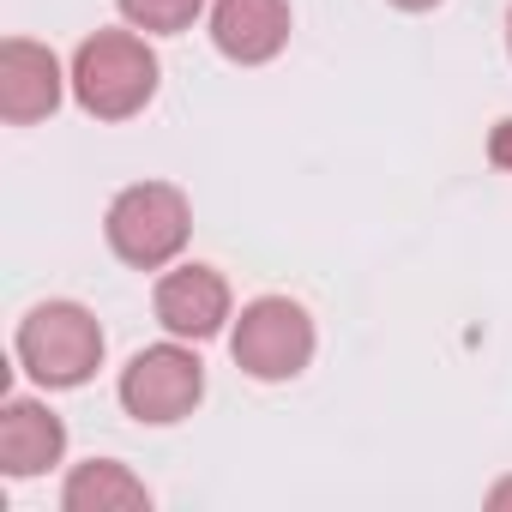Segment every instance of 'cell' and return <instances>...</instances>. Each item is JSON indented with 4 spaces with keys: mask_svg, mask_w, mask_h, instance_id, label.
<instances>
[{
    "mask_svg": "<svg viewBox=\"0 0 512 512\" xmlns=\"http://www.w3.org/2000/svg\"><path fill=\"white\" fill-rule=\"evenodd\" d=\"M67 79H61V61L55 49L31 43V37H7L0 43V115L13 127H31L43 115H55Z\"/></svg>",
    "mask_w": 512,
    "mask_h": 512,
    "instance_id": "6",
    "label": "cell"
},
{
    "mask_svg": "<svg viewBox=\"0 0 512 512\" xmlns=\"http://www.w3.org/2000/svg\"><path fill=\"white\" fill-rule=\"evenodd\" d=\"M151 302H157L163 332L169 338H193V344L217 338L223 320H229V284H223L217 266H175V272H163Z\"/></svg>",
    "mask_w": 512,
    "mask_h": 512,
    "instance_id": "8",
    "label": "cell"
},
{
    "mask_svg": "<svg viewBox=\"0 0 512 512\" xmlns=\"http://www.w3.org/2000/svg\"><path fill=\"white\" fill-rule=\"evenodd\" d=\"M115 7H121V19H127L133 31L175 37V31H187V25L205 13V0H115Z\"/></svg>",
    "mask_w": 512,
    "mask_h": 512,
    "instance_id": "11",
    "label": "cell"
},
{
    "mask_svg": "<svg viewBox=\"0 0 512 512\" xmlns=\"http://www.w3.org/2000/svg\"><path fill=\"white\" fill-rule=\"evenodd\" d=\"M61 506L67 512H145L151 506V488L127 464H115V458H91V464H79L67 476Z\"/></svg>",
    "mask_w": 512,
    "mask_h": 512,
    "instance_id": "10",
    "label": "cell"
},
{
    "mask_svg": "<svg viewBox=\"0 0 512 512\" xmlns=\"http://www.w3.org/2000/svg\"><path fill=\"white\" fill-rule=\"evenodd\" d=\"M103 362V326L91 308L79 302H43L19 320V368L61 392V386H85Z\"/></svg>",
    "mask_w": 512,
    "mask_h": 512,
    "instance_id": "2",
    "label": "cell"
},
{
    "mask_svg": "<svg viewBox=\"0 0 512 512\" xmlns=\"http://www.w3.org/2000/svg\"><path fill=\"white\" fill-rule=\"evenodd\" d=\"M488 506H494V512H506V506H512V476H506V482H494V488H488Z\"/></svg>",
    "mask_w": 512,
    "mask_h": 512,
    "instance_id": "13",
    "label": "cell"
},
{
    "mask_svg": "<svg viewBox=\"0 0 512 512\" xmlns=\"http://www.w3.org/2000/svg\"><path fill=\"white\" fill-rule=\"evenodd\" d=\"M187 229H193V211H187V193L169 187V181H139V187H121L109 217H103V235L115 247V260L139 266V272H157L169 266L175 253L187 247Z\"/></svg>",
    "mask_w": 512,
    "mask_h": 512,
    "instance_id": "3",
    "label": "cell"
},
{
    "mask_svg": "<svg viewBox=\"0 0 512 512\" xmlns=\"http://www.w3.org/2000/svg\"><path fill=\"white\" fill-rule=\"evenodd\" d=\"M488 157H494L500 169H512V121H500V127H494V139H488Z\"/></svg>",
    "mask_w": 512,
    "mask_h": 512,
    "instance_id": "12",
    "label": "cell"
},
{
    "mask_svg": "<svg viewBox=\"0 0 512 512\" xmlns=\"http://www.w3.org/2000/svg\"><path fill=\"white\" fill-rule=\"evenodd\" d=\"M67 452V422L37 398L0 404V470L7 476H43Z\"/></svg>",
    "mask_w": 512,
    "mask_h": 512,
    "instance_id": "9",
    "label": "cell"
},
{
    "mask_svg": "<svg viewBox=\"0 0 512 512\" xmlns=\"http://www.w3.org/2000/svg\"><path fill=\"white\" fill-rule=\"evenodd\" d=\"M392 7H404V13H428V7H440V0H392Z\"/></svg>",
    "mask_w": 512,
    "mask_h": 512,
    "instance_id": "14",
    "label": "cell"
},
{
    "mask_svg": "<svg viewBox=\"0 0 512 512\" xmlns=\"http://www.w3.org/2000/svg\"><path fill=\"white\" fill-rule=\"evenodd\" d=\"M506 49H512V13H506Z\"/></svg>",
    "mask_w": 512,
    "mask_h": 512,
    "instance_id": "15",
    "label": "cell"
},
{
    "mask_svg": "<svg viewBox=\"0 0 512 512\" xmlns=\"http://www.w3.org/2000/svg\"><path fill=\"white\" fill-rule=\"evenodd\" d=\"M229 350H235V368L253 380H296L314 362V320L290 296H260L241 308Z\"/></svg>",
    "mask_w": 512,
    "mask_h": 512,
    "instance_id": "4",
    "label": "cell"
},
{
    "mask_svg": "<svg viewBox=\"0 0 512 512\" xmlns=\"http://www.w3.org/2000/svg\"><path fill=\"white\" fill-rule=\"evenodd\" d=\"M73 97L97 121H127L157 97V55L133 31H97L73 55Z\"/></svg>",
    "mask_w": 512,
    "mask_h": 512,
    "instance_id": "1",
    "label": "cell"
},
{
    "mask_svg": "<svg viewBox=\"0 0 512 512\" xmlns=\"http://www.w3.org/2000/svg\"><path fill=\"white\" fill-rule=\"evenodd\" d=\"M199 398H205V362L181 344H151L121 368V410L133 422L169 428V422L193 416Z\"/></svg>",
    "mask_w": 512,
    "mask_h": 512,
    "instance_id": "5",
    "label": "cell"
},
{
    "mask_svg": "<svg viewBox=\"0 0 512 512\" xmlns=\"http://www.w3.org/2000/svg\"><path fill=\"white\" fill-rule=\"evenodd\" d=\"M211 43L235 67H266L290 43V0H217Z\"/></svg>",
    "mask_w": 512,
    "mask_h": 512,
    "instance_id": "7",
    "label": "cell"
}]
</instances>
